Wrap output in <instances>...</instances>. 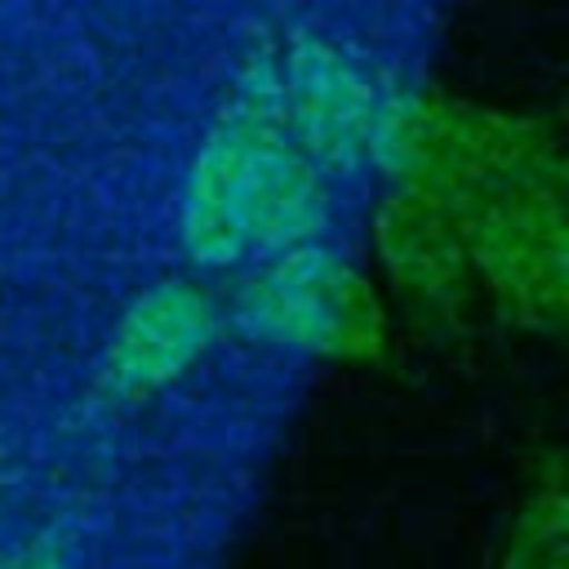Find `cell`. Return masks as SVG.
<instances>
[{"instance_id":"1","label":"cell","mask_w":569,"mask_h":569,"mask_svg":"<svg viewBox=\"0 0 569 569\" xmlns=\"http://www.w3.org/2000/svg\"><path fill=\"white\" fill-rule=\"evenodd\" d=\"M329 222V191L289 138L280 93H244L204 138L182 191V244L200 267H231L307 244Z\"/></svg>"},{"instance_id":"2","label":"cell","mask_w":569,"mask_h":569,"mask_svg":"<svg viewBox=\"0 0 569 569\" xmlns=\"http://www.w3.org/2000/svg\"><path fill=\"white\" fill-rule=\"evenodd\" d=\"M236 320L253 338L311 356L365 360L382 347V311L369 284L316 240L267 253L236 293Z\"/></svg>"},{"instance_id":"3","label":"cell","mask_w":569,"mask_h":569,"mask_svg":"<svg viewBox=\"0 0 569 569\" xmlns=\"http://www.w3.org/2000/svg\"><path fill=\"white\" fill-rule=\"evenodd\" d=\"M462 222L493 289H502V298L533 325H551L565 302V231L556 187L542 178L516 182L471 204Z\"/></svg>"},{"instance_id":"4","label":"cell","mask_w":569,"mask_h":569,"mask_svg":"<svg viewBox=\"0 0 569 569\" xmlns=\"http://www.w3.org/2000/svg\"><path fill=\"white\" fill-rule=\"evenodd\" d=\"M280 116L289 138L307 151V160L325 169H356L373 156L378 133V98L365 76L333 53L329 44H298L289 58V76L280 89Z\"/></svg>"},{"instance_id":"5","label":"cell","mask_w":569,"mask_h":569,"mask_svg":"<svg viewBox=\"0 0 569 569\" xmlns=\"http://www.w3.org/2000/svg\"><path fill=\"white\" fill-rule=\"evenodd\" d=\"M213 329L218 311L204 289H196L191 280H160L147 293H138L120 316L102 378L124 400L151 396L209 347Z\"/></svg>"},{"instance_id":"6","label":"cell","mask_w":569,"mask_h":569,"mask_svg":"<svg viewBox=\"0 0 569 569\" xmlns=\"http://www.w3.org/2000/svg\"><path fill=\"white\" fill-rule=\"evenodd\" d=\"M378 244L396 280L422 298H445L458 284L462 271V240L453 236V222L440 204L422 196H400L382 209Z\"/></svg>"},{"instance_id":"7","label":"cell","mask_w":569,"mask_h":569,"mask_svg":"<svg viewBox=\"0 0 569 569\" xmlns=\"http://www.w3.org/2000/svg\"><path fill=\"white\" fill-rule=\"evenodd\" d=\"M498 569H569V511L556 471L520 507Z\"/></svg>"},{"instance_id":"8","label":"cell","mask_w":569,"mask_h":569,"mask_svg":"<svg viewBox=\"0 0 569 569\" xmlns=\"http://www.w3.org/2000/svg\"><path fill=\"white\" fill-rule=\"evenodd\" d=\"M0 569H71V565L53 538H36V542H22L18 551H9L0 560Z\"/></svg>"}]
</instances>
